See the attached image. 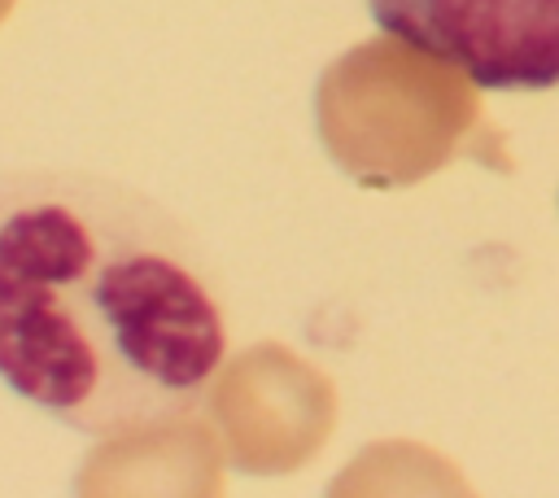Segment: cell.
<instances>
[{
    "label": "cell",
    "mask_w": 559,
    "mask_h": 498,
    "mask_svg": "<svg viewBox=\"0 0 559 498\" xmlns=\"http://www.w3.org/2000/svg\"><path fill=\"white\" fill-rule=\"evenodd\" d=\"M231 358L223 280L144 188L79 166L0 170V389L92 437L192 419Z\"/></svg>",
    "instance_id": "obj_1"
},
{
    "label": "cell",
    "mask_w": 559,
    "mask_h": 498,
    "mask_svg": "<svg viewBox=\"0 0 559 498\" xmlns=\"http://www.w3.org/2000/svg\"><path fill=\"white\" fill-rule=\"evenodd\" d=\"M397 44L485 92L559 87V0H362Z\"/></svg>",
    "instance_id": "obj_2"
}]
</instances>
